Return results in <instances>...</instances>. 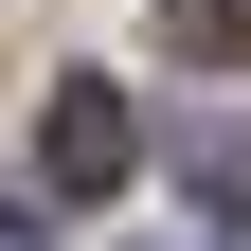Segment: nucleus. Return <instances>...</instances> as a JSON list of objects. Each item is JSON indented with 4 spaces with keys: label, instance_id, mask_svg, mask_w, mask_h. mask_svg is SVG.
I'll list each match as a JSON object with an SVG mask.
<instances>
[{
    "label": "nucleus",
    "instance_id": "1",
    "mask_svg": "<svg viewBox=\"0 0 251 251\" xmlns=\"http://www.w3.org/2000/svg\"><path fill=\"white\" fill-rule=\"evenodd\" d=\"M126 162H144V108H126L108 72H72L54 126H36V179H54V198H126Z\"/></svg>",
    "mask_w": 251,
    "mask_h": 251
},
{
    "label": "nucleus",
    "instance_id": "2",
    "mask_svg": "<svg viewBox=\"0 0 251 251\" xmlns=\"http://www.w3.org/2000/svg\"><path fill=\"white\" fill-rule=\"evenodd\" d=\"M179 36L198 54H251V0H179Z\"/></svg>",
    "mask_w": 251,
    "mask_h": 251
},
{
    "label": "nucleus",
    "instance_id": "3",
    "mask_svg": "<svg viewBox=\"0 0 251 251\" xmlns=\"http://www.w3.org/2000/svg\"><path fill=\"white\" fill-rule=\"evenodd\" d=\"M0 251H54V215H36V198H0Z\"/></svg>",
    "mask_w": 251,
    "mask_h": 251
},
{
    "label": "nucleus",
    "instance_id": "4",
    "mask_svg": "<svg viewBox=\"0 0 251 251\" xmlns=\"http://www.w3.org/2000/svg\"><path fill=\"white\" fill-rule=\"evenodd\" d=\"M162 251H233V233H162Z\"/></svg>",
    "mask_w": 251,
    "mask_h": 251
}]
</instances>
